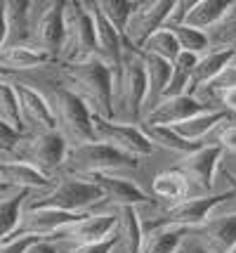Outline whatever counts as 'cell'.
Returning a JSON list of instances; mask_svg holds the SVG:
<instances>
[{
    "label": "cell",
    "mask_w": 236,
    "mask_h": 253,
    "mask_svg": "<svg viewBox=\"0 0 236 253\" xmlns=\"http://www.w3.org/2000/svg\"><path fill=\"white\" fill-rule=\"evenodd\" d=\"M64 88L76 92L95 119L113 121V74L100 57L62 64Z\"/></svg>",
    "instance_id": "obj_1"
},
{
    "label": "cell",
    "mask_w": 236,
    "mask_h": 253,
    "mask_svg": "<svg viewBox=\"0 0 236 253\" xmlns=\"http://www.w3.org/2000/svg\"><path fill=\"white\" fill-rule=\"evenodd\" d=\"M149 97V78H146L142 50L125 41L123 69L113 85V121L142 126Z\"/></svg>",
    "instance_id": "obj_2"
},
{
    "label": "cell",
    "mask_w": 236,
    "mask_h": 253,
    "mask_svg": "<svg viewBox=\"0 0 236 253\" xmlns=\"http://www.w3.org/2000/svg\"><path fill=\"white\" fill-rule=\"evenodd\" d=\"M104 204V192L95 182L78 175L59 173L52 177V187L40 194H31L24 209H55L67 213H92Z\"/></svg>",
    "instance_id": "obj_3"
},
{
    "label": "cell",
    "mask_w": 236,
    "mask_h": 253,
    "mask_svg": "<svg viewBox=\"0 0 236 253\" xmlns=\"http://www.w3.org/2000/svg\"><path fill=\"white\" fill-rule=\"evenodd\" d=\"M139 164L142 161L135 156H128L111 144L95 140V142H85L78 147H68L62 173L78 177L97 175V173H121L123 175L128 170H137Z\"/></svg>",
    "instance_id": "obj_4"
},
{
    "label": "cell",
    "mask_w": 236,
    "mask_h": 253,
    "mask_svg": "<svg viewBox=\"0 0 236 253\" xmlns=\"http://www.w3.org/2000/svg\"><path fill=\"white\" fill-rule=\"evenodd\" d=\"M50 104L55 111L57 130L62 132L68 147H78V144L97 140L95 137V116L76 92H71L64 85H55Z\"/></svg>",
    "instance_id": "obj_5"
},
{
    "label": "cell",
    "mask_w": 236,
    "mask_h": 253,
    "mask_svg": "<svg viewBox=\"0 0 236 253\" xmlns=\"http://www.w3.org/2000/svg\"><path fill=\"white\" fill-rule=\"evenodd\" d=\"M64 47L62 59L64 64L71 62H85L90 57H97V29H95V14L90 2L71 0L64 5Z\"/></svg>",
    "instance_id": "obj_6"
},
{
    "label": "cell",
    "mask_w": 236,
    "mask_h": 253,
    "mask_svg": "<svg viewBox=\"0 0 236 253\" xmlns=\"http://www.w3.org/2000/svg\"><path fill=\"white\" fill-rule=\"evenodd\" d=\"M234 199V192L232 189H222V192H213V194H201V197H189L175 204V206H168L166 213L156 218V220H146L142 218V227H144V234L154 227H163V225H172V227H184V230H199L203 222L213 215L220 206H225L227 201Z\"/></svg>",
    "instance_id": "obj_7"
},
{
    "label": "cell",
    "mask_w": 236,
    "mask_h": 253,
    "mask_svg": "<svg viewBox=\"0 0 236 253\" xmlns=\"http://www.w3.org/2000/svg\"><path fill=\"white\" fill-rule=\"evenodd\" d=\"M68 144L59 130H40V132H24L22 144L17 149V161L34 166L43 175L55 177L62 173L67 161Z\"/></svg>",
    "instance_id": "obj_8"
},
{
    "label": "cell",
    "mask_w": 236,
    "mask_h": 253,
    "mask_svg": "<svg viewBox=\"0 0 236 253\" xmlns=\"http://www.w3.org/2000/svg\"><path fill=\"white\" fill-rule=\"evenodd\" d=\"M222 159H225V149L220 144H199L194 152L180 156V161L175 164V170H180L189 180V185H196L199 194H213L217 192L215 175L220 170Z\"/></svg>",
    "instance_id": "obj_9"
},
{
    "label": "cell",
    "mask_w": 236,
    "mask_h": 253,
    "mask_svg": "<svg viewBox=\"0 0 236 253\" xmlns=\"http://www.w3.org/2000/svg\"><path fill=\"white\" fill-rule=\"evenodd\" d=\"M118 230V215L116 211H92L85 213L80 220L68 225L55 234L50 244H67V246H88V244H100L113 237Z\"/></svg>",
    "instance_id": "obj_10"
},
{
    "label": "cell",
    "mask_w": 236,
    "mask_h": 253,
    "mask_svg": "<svg viewBox=\"0 0 236 253\" xmlns=\"http://www.w3.org/2000/svg\"><path fill=\"white\" fill-rule=\"evenodd\" d=\"M95 137H97L100 142H106V144H111V147H116V149L125 152L128 156H135L139 161L156 152V147L146 137V132L142 130V126L95 119Z\"/></svg>",
    "instance_id": "obj_11"
},
{
    "label": "cell",
    "mask_w": 236,
    "mask_h": 253,
    "mask_svg": "<svg viewBox=\"0 0 236 253\" xmlns=\"http://www.w3.org/2000/svg\"><path fill=\"white\" fill-rule=\"evenodd\" d=\"M64 5L67 2H62V0L45 2L43 5L45 10L38 14L35 24L31 26V45L38 47L40 52H45L52 62L59 59L62 47H64V36H67V29H64Z\"/></svg>",
    "instance_id": "obj_12"
},
{
    "label": "cell",
    "mask_w": 236,
    "mask_h": 253,
    "mask_svg": "<svg viewBox=\"0 0 236 253\" xmlns=\"http://www.w3.org/2000/svg\"><path fill=\"white\" fill-rule=\"evenodd\" d=\"M194 239L213 253H229L236 246V201H227L215 211L199 230L191 232Z\"/></svg>",
    "instance_id": "obj_13"
},
{
    "label": "cell",
    "mask_w": 236,
    "mask_h": 253,
    "mask_svg": "<svg viewBox=\"0 0 236 253\" xmlns=\"http://www.w3.org/2000/svg\"><path fill=\"white\" fill-rule=\"evenodd\" d=\"M85 180L95 182L104 192V204H109L113 209L133 206V209L139 211L142 206L149 209V206L156 204V199L146 194L135 180L121 175V173H97V175H85Z\"/></svg>",
    "instance_id": "obj_14"
},
{
    "label": "cell",
    "mask_w": 236,
    "mask_h": 253,
    "mask_svg": "<svg viewBox=\"0 0 236 253\" xmlns=\"http://www.w3.org/2000/svg\"><path fill=\"white\" fill-rule=\"evenodd\" d=\"M175 0H149V2H137L135 12L128 22L123 41L133 45V47H142V45L154 36L156 31L166 29V22L170 17Z\"/></svg>",
    "instance_id": "obj_15"
},
{
    "label": "cell",
    "mask_w": 236,
    "mask_h": 253,
    "mask_svg": "<svg viewBox=\"0 0 236 253\" xmlns=\"http://www.w3.org/2000/svg\"><path fill=\"white\" fill-rule=\"evenodd\" d=\"M12 88H14L17 99H19V111H22V121L26 132L57 130L52 104L40 90H35L34 85H29L24 81H12Z\"/></svg>",
    "instance_id": "obj_16"
},
{
    "label": "cell",
    "mask_w": 236,
    "mask_h": 253,
    "mask_svg": "<svg viewBox=\"0 0 236 253\" xmlns=\"http://www.w3.org/2000/svg\"><path fill=\"white\" fill-rule=\"evenodd\" d=\"M85 213H67V211L55 209H24L19 227L14 230L12 237H40V239H52L55 234L80 220ZM10 237V239H12Z\"/></svg>",
    "instance_id": "obj_17"
},
{
    "label": "cell",
    "mask_w": 236,
    "mask_h": 253,
    "mask_svg": "<svg viewBox=\"0 0 236 253\" xmlns=\"http://www.w3.org/2000/svg\"><path fill=\"white\" fill-rule=\"evenodd\" d=\"M217 104H210L201 97L194 95H182V97H170L156 104L151 111H146L142 126H166V128H175L180 123L189 121L194 116H199L203 111L215 109Z\"/></svg>",
    "instance_id": "obj_18"
},
{
    "label": "cell",
    "mask_w": 236,
    "mask_h": 253,
    "mask_svg": "<svg viewBox=\"0 0 236 253\" xmlns=\"http://www.w3.org/2000/svg\"><path fill=\"white\" fill-rule=\"evenodd\" d=\"M90 10L95 14V29H97V57L111 69L113 85H116V81L121 76V69H123L125 41H123V36L109 24V19L101 14L95 2H90Z\"/></svg>",
    "instance_id": "obj_19"
},
{
    "label": "cell",
    "mask_w": 236,
    "mask_h": 253,
    "mask_svg": "<svg viewBox=\"0 0 236 253\" xmlns=\"http://www.w3.org/2000/svg\"><path fill=\"white\" fill-rule=\"evenodd\" d=\"M0 182L14 192H47L52 187V177L43 175L34 166L24 161H12V164H0Z\"/></svg>",
    "instance_id": "obj_20"
},
{
    "label": "cell",
    "mask_w": 236,
    "mask_h": 253,
    "mask_svg": "<svg viewBox=\"0 0 236 253\" xmlns=\"http://www.w3.org/2000/svg\"><path fill=\"white\" fill-rule=\"evenodd\" d=\"M232 59H234V50H210L203 57H199V62L194 66V74H191L187 95L199 97V92H205L215 83V78L232 64Z\"/></svg>",
    "instance_id": "obj_21"
},
{
    "label": "cell",
    "mask_w": 236,
    "mask_h": 253,
    "mask_svg": "<svg viewBox=\"0 0 236 253\" xmlns=\"http://www.w3.org/2000/svg\"><path fill=\"white\" fill-rule=\"evenodd\" d=\"M5 22H7V43L5 47L31 45V10L35 2L29 0H5Z\"/></svg>",
    "instance_id": "obj_22"
},
{
    "label": "cell",
    "mask_w": 236,
    "mask_h": 253,
    "mask_svg": "<svg viewBox=\"0 0 236 253\" xmlns=\"http://www.w3.org/2000/svg\"><path fill=\"white\" fill-rule=\"evenodd\" d=\"M232 119V114L225 109H220V107H215V109H208L199 114V116H194L189 121L180 123V126H175V130L180 132L182 137L191 144H201L203 140H208V135L215 130V128H220V126H225L229 123Z\"/></svg>",
    "instance_id": "obj_23"
},
{
    "label": "cell",
    "mask_w": 236,
    "mask_h": 253,
    "mask_svg": "<svg viewBox=\"0 0 236 253\" xmlns=\"http://www.w3.org/2000/svg\"><path fill=\"white\" fill-rule=\"evenodd\" d=\"M118 215V239L123 246V253H142L144 246V227H142V215L139 211L133 206H123V209H116Z\"/></svg>",
    "instance_id": "obj_24"
},
{
    "label": "cell",
    "mask_w": 236,
    "mask_h": 253,
    "mask_svg": "<svg viewBox=\"0 0 236 253\" xmlns=\"http://www.w3.org/2000/svg\"><path fill=\"white\" fill-rule=\"evenodd\" d=\"M151 192H154L156 199L168 201L170 206H175V204H180L184 199L194 197V194H191L189 180L182 175L180 170H175V168L158 173V175L151 180Z\"/></svg>",
    "instance_id": "obj_25"
},
{
    "label": "cell",
    "mask_w": 236,
    "mask_h": 253,
    "mask_svg": "<svg viewBox=\"0 0 236 253\" xmlns=\"http://www.w3.org/2000/svg\"><path fill=\"white\" fill-rule=\"evenodd\" d=\"M144 59V69H146V78H149V97H146V111H151L158 102L163 99V92L168 90L170 76H172V64L161 59V57L146 55L142 52Z\"/></svg>",
    "instance_id": "obj_26"
},
{
    "label": "cell",
    "mask_w": 236,
    "mask_h": 253,
    "mask_svg": "<svg viewBox=\"0 0 236 253\" xmlns=\"http://www.w3.org/2000/svg\"><path fill=\"white\" fill-rule=\"evenodd\" d=\"M191 232L184 227H172V225H163V227H154L144 234V246L142 253H180L182 244L187 242Z\"/></svg>",
    "instance_id": "obj_27"
},
{
    "label": "cell",
    "mask_w": 236,
    "mask_h": 253,
    "mask_svg": "<svg viewBox=\"0 0 236 253\" xmlns=\"http://www.w3.org/2000/svg\"><path fill=\"white\" fill-rule=\"evenodd\" d=\"M52 59L40 52L34 45H17V47H5L0 52V66H5L7 71H29V69H38V66L50 64Z\"/></svg>",
    "instance_id": "obj_28"
},
{
    "label": "cell",
    "mask_w": 236,
    "mask_h": 253,
    "mask_svg": "<svg viewBox=\"0 0 236 253\" xmlns=\"http://www.w3.org/2000/svg\"><path fill=\"white\" fill-rule=\"evenodd\" d=\"M229 7H232V0H196L184 24L191 26V29L208 33L215 24L225 17Z\"/></svg>",
    "instance_id": "obj_29"
},
{
    "label": "cell",
    "mask_w": 236,
    "mask_h": 253,
    "mask_svg": "<svg viewBox=\"0 0 236 253\" xmlns=\"http://www.w3.org/2000/svg\"><path fill=\"white\" fill-rule=\"evenodd\" d=\"M31 197V192H14L12 197L0 199V244L7 242L14 230L19 227L24 213V204Z\"/></svg>",
    "instance_id": "obj_30"
},
{
    "label": "cell",
    "mask_w": 236,
    "mask_h": 253,
    "mask_svg": "<svg viewBox=\"0 0 236 253\" xmlns=\"http://www.w3.org/2000/svg\"><path fill=\"white\" fill-rule=\"evenodd\" d=\"M142 130L146 132V137L151 140L154 147H163V149L175 152V154H180V156L189 154V152H194V149L199 147V144L187 142L175 128H166V126H142Z\"/></svg>",
    "instance_id": "obj_31"
},
{
    "label": "cell",
    "mask_w": 236,
    "mask_h": 253,
    "mask_svg": "<svg viewBox=\"0 0 236 253\" xmlns=\"http://www.w3.org/2000/svg\"><path fill=\"white\" fill-rule=\"evenodd\" d=\"M210 50H236V0H232V7L227 14L208 31Z\"/></svg>",
    "instance_id": "obj_32"
},
{
    "label": "cell",
    "mask_w": 236,
    "mask_h": 253,
    "mask_svg": "<svg viewBox=\"0 0 236 253\" xmlns=\"http://www.w3.org/2000/svg\"><path fill=\"white\" fill-rule=\"evenodd\" d=\"M0 121L7 123L17 132H26L22 121V111H19L17 92L12 88V81H5V78H0Z\"/></svg>",
    "instance_id": "obj_33"
},
{
    "label": "cell",
    "mask_w": 236,
    "mask_h": 253,
    "mask_svg": "<svg viewBox=\"0 0 236 253\" xmlns=\"http://www.w3.org/2000/svg\"><path fill=\"white\" fill-rule=\"evenodd\" d=\"M139 50L146 52V55L161 57V59H166V62H170V64H172L182 52L180 43H177L175 33L170 31V29H161V31H156L144 45H142V47H139Z\"/></svg>",
    "instance_id": "obj_34"
},
{
    "label": "cell",
    "mask_w": 236,
    "mask_h": 253,
    "mask_svg": "<svg viewBox=\"0 0 236 253\" xmlns=\"http://www.w3.org/2000/svg\"><path fill=\"white\" fill-rule=\"evenodd\" d=\"M100 12L109 19L116 31L125 36V29H128V22H130V17H133V12H135L137 2H130V0H97L95 2Z\"/></svg>",
    "instance_id": "obj_35"
},
{
    "label": "cell",
    "mask_w": 236,
    "mask_h": 253,
    "mask_svg": "<svg viewBox=\"0 0 236 253\" xmlns=\"http://www.w3.org/2000/svg\"><path fill=\"white\" fill-rule=\"evenodd\" d=\"M170 31L175 33L182 52H191V55H196V57H203L205 52H210V41H208V33L205 31L191 29L187 24H182L177 29H170Z\"/></svg>",
    "instance_id": "obj_36"
},
{
    "label": "cell",
    "mask_w": 236,
    "mask_h": 253,
    "mask_svg": "<svg viewBox=\"0 0 236 253\" xmlns=\"http://www.w3.org/2000/svg\"><path fill=\"white\" fill-rule=\"evenodd\" d=\"M24 132H17L7 123L0 121V164H12L17 161V149L22 144Z\"/></svg>",
    "instance_id": "obj_37"
},
{
    "label": "cell",
    "mask_w": 236,
    "mask_h": 253,
    "mask_svg": "<svg viewBox=\"0 0 236 253\" xmlns=\"http://www.w3.org/2000/svg\"><path fill=\"white\" fill-rule=\"evenodd\" d=\"M38 242H45L40 237H12L7 242L0 244V253H29Z\"/></svg>",
    "instance_id": "obj_38"
},
{
    "label": "cell",
    "mask_w": 236,
    "mask_h": 253,
    "mask_svg": "<svg viewBox=\"0 0 236 253\" xmlns=\"http://www.w3.org/2000/svg\"><path fill=\"white\" fill-rule=\"evenodd\" d=\"M194 2H196V0H175V5H172V10H170L168 22H166V29H177V26H182V24L187 22V17H189Z\"/></svg>",
    "instance_id": "obj_39"
},
{
    "label": "cell",
    "mask_w": 236,
    "mask_h": 253,
    "mask_svg": "<svg viewBox=\"0 0 236 253\" xmlns=\"http://www.w3.org/2000/svg\"><path fill=\"white\" fill-rule=\"evenodd\" d=\"M116 246H121V239L118 234L109 237L106 242H100V244H88V246H68L67 253H113Z\"/></svg>",
    "instance_id": "obj_40"
},
{
    "label": "cell",
    "mask_w": 236,
    "mask_h": 253,
    "mask_svg": "<svg viewBox=\"0 0 236 253\" xmlns=\"http://www.w3.org/2000/svg\"><path fill=\"white\" fill-rule=\"evenodd\" d=\"M215 144H220L222 149L236 154V123H225V126H220Z\"/></svg>",
    "instance_id": "obj_41"
},
{
    "label": "cell",
    "mask_w": 236,
    "mask_h": 253,
    "mask_svg": "<svg viewBox=\"0 0 236 253\" xmlns=\"http://www.w3.org/2000/svg\"><path fill=\"white\" fill-rule=\"evenodd\" d=\"M215 102L220 104V109L229 111V114H236V88H229V90H220L213 95Z\"/></svg>",
    "instance_id": "obj_42"
},
{
    "label": "cell",
    "mask_w": 236,
    "mask_h": 253,
    "mask_svg": "<svg viewBox=\"0 0 236 253\" xmlns=\"http://www.w3.org/2000/svg\"><path fill=\"white\" fill-rule=\"evenodd\" d=\"M180 253H213V251H208V249H205L199 239H194V237L189 234V237H187V242L182 244Z\"/></svg>",
    "instance_id": "obj_43"
},
{
    "label": "cell",
    "mask_w": 236,
    "mask_h": 253,
    "mask_svg": "<svg viewBox=\"0 0 236 253\" xmlns=\"http://www.w3.org/2000/svg\"><path fill=\"white\" fill-rule=\"evenodd\" d=\"M7 43V22H5V5L0 2V52L5 50Z\"/></svg>",
    "instance_id": "obj_44"
},
{
    "label": "cell",
    "mask_w": 236,
    "mask_h": 253,
    "mask_svg": "<svg viewBox=\"0 0 236 253\" xmlns=\"http://www.w3.org/2000/svg\"><path fill=\"white\" fill-rule=\"evenodd\" d=\"M29 253H59V251H57L55 244H50V242H38Z\"/></svg>",
    "instance_id": "obj_45"
},
{
    "label": "cell",
    "mask_w": 236,
    "mask_h": 253,
    "mask_svg": "<svg viewBox=\"0 0 236 253\" xmlns=\"http://www.w3.org/2000/svg\"><path fill=\"white\" fill-rule=\"evenodd\" d=\"M220 175H222V177L227 180V185H229L227 189H232V192H234V201H236V177L229 175V173H227L225 168H222V164H220Z\"/></svg>",
    "instance_id": "obj_46"
},
{
    "label": "cell",
    "mask_w": 236,
    "mask_h": 253,
    "mask_svg": "<svg viewBox=\"0 0 236 253\" xmlns=\"http://www.w3.org/2000/svg\"><path fill=\"white\" fill-rule=\"evenodd\" d=\"M12 194H14V189L5 187V185L0 182V199H7V197H12Z\"/></svg>",
    "instance_id": "obj_47"
},
{
    "label": "cell",
    "mask_w": 236,
    "mask_h": 253,
    "mask_svg": "<svg viewBox=\"0 0 236 253\" xmlns=\"http://www.w3.org/2000/svg\"><path fill=\"white\" fill-rule=\"evenodd\" d=\"M222 168H225L232 177H236V161H232V164H222Z\"/></svg>",
    "instance_id": "obj_48"
},
{
    "label": "cell",
    "mask_w": 236,
    "mask_h": 253,
    "mask_svg": "<svg viewBox=\"0 0 236 253\" xmlns=\"http://www.w3.org/2000/svg\"><path fill=\"white\" fill-rule=\"evenodd\" d=\"M5 76H10V71H7L5 66H0V78H5Z\"/></svg>",
    "instance_id": "obj_49"
},
{
    "label": "cell",
    "mask_w": 236,
    "mask_h": 253,
    "mask_svg": "<svg viewBox=\"0 0 236 253\" xmlns=\"http://www.w3.org/2000/svg\"><path fill=\"white\" fill-rule=\"evenodd\" d=\"M232 64H234V66H236V50H234V59H232Z\"/></svg>",
    "instance_id": "obj_50"
},
{
    "label": "cell",
    "mask_w": 236,
    "mask_h": 253,
    "mask_svg": "<svg viewBox=\"0 0 236 253\" xmlns=\"http://www.w3.org/2000/svg\"><path fill=\"white\" fill-rule=\"evenodd\" d=\"M229 253H236V246H234V249H232V251H229Z\"/></svg>",
    "instance_id": "obj_51"
}]
</instances>
